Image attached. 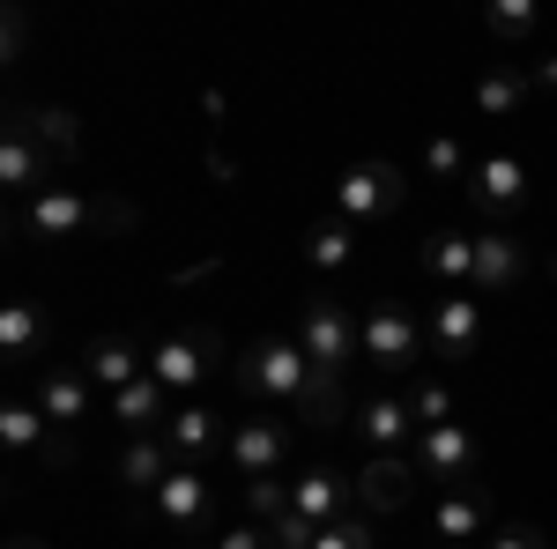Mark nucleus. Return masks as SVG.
I'll return each instance as SVG.
<instances>
[{"instance_id": "obj_1", "label": "nucleus", "mask_w": 557, "mask_h": 549, "mask_svg": "<svg viewBox=\"0 0 557 549\" xmlns=\"http://www.w3.org/2000/svg\"><path fill=\"white\" fill-rule=\"evenodd\" d=\"M298 349L312 357V379H320V423H343L349 364L364 357V341H357V320H349L343 297L312 290V297L298 304Z\"/></svg>"}, {"instance_id": "obj_2", "label": "nucleus", "mask_w": 557, "mask_h": 549, "mask_svg": "<svg viewBox=\"0 0 557 549\" xmlns=\"http://www.w3.org/2000/svg\"><path fill=\"white\" fill-rule=\"evenodd\" d=\"M238 394L260 401V409H298V416L320 423V379H312V357L298 349V335H268L238 349Z\"/></svg>"}, {"instance_id": "obj_3", "label": "nucleus", "mask_w": 557, "mask_h": 549, "mask_svg": "<svg viewBox=\"0 0 557 549\" xmlns=\"http://www.w3.org/2000/svg\"><path fill=\"white\" fill-rule=\"evenodd\" d=\"M127 223H134V209L89 194V186H67V178L15 209V230H23V238H45V246H67V238H83V230H127Z\"/></svg>"}, {"instance_id": "obj_4", "label": "nucleus", "mask_w": 557, "mask_h": 549, "mask_svg": "<svg viewBox=\"0 0 557 549\" xmlns=\"http://www.w3.org/2000/svg\"><path fill=\"white\" fill-rule=\"evenodd\" d=\"M357 341H364V364H372V372H386V379H409V372L431 357L424 320H417L401 297H380V304L357 320Z\"/></svg>"}, {"instance_id": "obj_5", "label": "nucleus", "mask_w": 557, "mask_h": 549, "mask_svg": "<svg viewBox=\"0 0 557 549\" xmlns=\"http://www.w3.org/2000/svg\"><path fill=\"white\" fill-rule=\"evenodd\" d=\"M409 201V171L401 164H380V157H364V164H349L335 178V215H343L349 230H372V223H394Z\"/></svg>"}, {"instance_id": "obj_6", "label": "nucleus", "mask_w": 557, "mask_h": 549, "mask_svg": "<svg viewBox=\"0 0 557 549\" xmlns=\"http://www.w3.org/2000/svg\"><path fill=\"white\" fill-rule=\"evenodd\" d=\"M0 453H8V467H67L75 461L67 431H52L38 401H8L0 409Z\"/></svg>"}, {"instance_id": "obj_7", "label": "nucleus", "mask_w": 557, "mask_h": 549, "mask_svg": "<svg viewBox=\"0 0 557 549\" xmlns=\"http://www.w3.org/2000/svg\"><path fill=\"white\" fill-rule=\"evenodd\" d=\"M483 297L475 290H446L431 297V320H424V341L438 364H469V357H483Z\"/></svg>"}, {"instance_id": "obj_8", "label": "nucleus", "mask_w": 557, "mask_h": 549, "mask_svg": "<svg viewBox=\"0 0 557 549\" xmlns=\"http://www.w3.org/2000/svg\"><path fill=\"white\" fill-rule=\"evenodd\" d=\"M461 194H469V209L483 215V230H506V223L528 209V164H520V157H475Z\"/></svg>"}, {"instance_id": "obj_9", "label": "nucleus", "mask_w": 557, "mask_h": 549, "mask_svg": "<svg viewBox=\"0 0 557 549\" xmlns=\"http://www.w3.org/2000/svg\"><path fill=\"white\" fill-rule=\"evenodd\" d=\"M223 461H231V475H246V483H275L283 461H290V423L283 416H238Z\"/></svg>"}, {"instance_id": "obj_10", "label": "nucleus", "mask_w": 557, "mask_h": 549, "mask_svg": "<svg viewBox=\"0 0 557 549\" xmlns=\"http://www.w3.org/2000/svg\"><path fill=\"white\" fill-rule=\"evenodd\" d=\"M149 506L164 520V535H215V483L201 467H172Z\"/></svg>"}, {"instance_id": "obj_11", "label": "nucleus", "mask_w": 557, "mask_h": 549, "mask_svg": "<svg viewBox=\"0 0 557 549\" xmlns=\"http://www.w3.org/2000/svg\"><path fill=\"white\" fill-rule=\"evenodd\" d=\"M417 467H424V483H438V490H469L475 461H483V446H475L469 423H438V431H417Z\"/></svg>"}, {"instance_id": "obj_12", "label": "nucleus", "mask_w": 557, "mask_h": 549, "mask_svg": "<svg viewBox=\"0 0 557 549\" xmlns=\"http://www.w3.org/2000/svg\"><path fill=\"white\" fill-rule=\"evenodd\" d=\"M30 401L45 409V423H52V431H83V423L97 416V386H89L83 364H45L38 386H30Z\"/></svg>"}, {"instance_id": "obj_13", "label": "nucleus", "mask_w": 557, "mask_h": 549, "mask_svg": "<svg viewBox=\"0 0 557 549\" xmlns=\"http://www.w3.org/2000/svg\"><path fill=\"white\" fill-rule=\"evenodd\" d=\"M417 490H424L417 453H364V467H357V498H364L372 512H409Z\"/></svg>"}, {"instance_id": "obj_14", "label": "nucleus", "mask_w": 557, "mask_h": 549, "mask_svg": "<svg viewBox=\"0 0 557 549\" xmlns=\"http://www.w3.org/2000/svg\"><path fill=\"white\" fill-rule=\"evenodd\" d=\"M215 372V341L209 335H164L157 349H149V379L164 386V394H201V379Z\"/></svg>"}, {"instance_id": "obj_15", "label": "nucleus", "mask_w": 557, "mask_h": 549, "mask_svg": "<svg viewBox=\"0 0 557 549\" xmlns=\"http://www.w3.org/2000/svg\"><path fill=\"white\" fill-rule=\"evenodd\" d=\"M0 186H8L15 209L38 201L45 186H60V178H52V157H45V141L30 127H15V120H8V134H0Z\"/></svg>"}, {"instance_id": "obj_16", "label": "nucleus", "mask_w": 557, "mask_h": 549, "mask_svg": "<svg viewBox=\"0 0 557 549\" xmlns=\"http://www.w3.org/2000/svg\"><path fill=\"white\" fill-rule=\"evenodd\" d=\"M349 431L364 453H409L417 446V416H409V394H372L349 409Z\"/></svg>"}, {"instance_id": "obj_17", "label": "nucleus", "mask_w": 557, "mask_h": 549, "mask_svg": "<svg viewBox=\"0 0 557 549\" xmlns=\"http://www.w3.org/2000/svg\"><path fill=\"white\" fill-rule=\"evenodd\" d=\"M283 490H290V512H298V520H312V527H335V520H349L357 475H343V467H298Z\"/></svg>"}, {"instance_id": "obj_18", "label": "nucleus", "mask_w": 557, "mask_h": 549, "mask_svg": "<svg viewBox=\"0 0 557 549\" xmlns=\"http://www.w3.org/2000/svg\"><path fill=\"white\" fill-rule=\"evenodd\" d=\"M164 446H172L178 467H209L223 446H231V431H223V416H215L209 401H178L172 423H164Z\"/></svg>"}, {"instance_id": "obj_19", "label": "nucleus", "mask_w": 557, "mask_h": 549, "mask_svg": "<svg viewBox=\"0 0 557 549\" xmlns=\"http://www.w3.org/2000/svg\"><path fill=\"white\" fill-rule=\"evenodd\" d=\"M528 283V246L520 230H475V297H506Z\"/></svg>"}, {"instance_id": "obj_20", "label": "nucleus", "mask_w": 557, "mask_h": 549, "mask_svg": "<svg viewBox=\"0 0 557 549\" xmlns=\"http://www.w3.org/2000/svg\"><path fill=\"white\" fill-rule=\"evenodd\" d=\"M104 416L120 423L127 438H164V423H172V394H164V386H157L149 372H141L134 386L104 394Z\"/></svg>"}, {"instance_id": "obj_21", "label": "nucleus", "mask_w": 557, "mask_h": 549, "mask_svg": "<svg viewBox=\"0 0 557 549\" xmlns=\"http://www.w3.org/2000/svg\"><path fill=\"white\" fill-rule=\"evenodd\" d=\"M83 372H89V386H97V394H120V386H134L141 372H149V349H141V341H127V335H97L83 349Z\"/></svg>"}, {"instance_id": "obj_22", "label": "nucleus", "mask_w": 557, "mask_h": 549, "mask_svg": "<svg viewBox=\"0 0 557 549\" xmlns=\"http://www.w3.org/2000/svg\"><path fill=\"white\" fill-rule=\"evenodd\" d=\"M45 341H52L45 304L38 297H8V304H0V357H8V364H30V357H45Z\"/></svg>"}, {"instance_id": "obj_23", "label": "nucleus", "mask_w": 557, "mask_h": 549, "mask_svg": "<svg viewBox=\"0 0 557 549\" xmlns=\"http://www.w3.org/2000/svg\"><path fill=\"white\" fill-rule=\"evenodd\" d=\"M528 97H535V75H528L520 60H491V67L475 75V120H513Z\"/></svg>"}, {"instance_id": "obj_24", "label": "nucleus", "mask_w": 557, "mask_h": 549, "mask_svg": "<svg viewBox=\"0 0 557 549\" xmlns=\"http://www.w3.org/2000/svg\"><path fill=\"white\" fill-rule=\"evenodd\" d=\"M431 535H438V549L483 542V535H491V506H483L475 490H438V498H431Z\"/></svg>"}, {"instance_id": "obj_25", "label": "nucleus", "mask_w": 557, "mask_h": 549, "mask_svg": "<svg viewBox=\"0 0 557 549\" xmlns=\"http://www.w3.org/2000/svg\"><path fill=\"white\" fill-rule=\"evenodd\" d=\"M424 275L438 290H475V230H431L424 238Z\"/></svg>"}, {"instance_id": "obj_26", "label": "nucleus", "mask_w": 557, "mask_h": 549, "mask_svg": "<svg viewBox=\"0 0 557 549\" xmlns=\"http://www.w3.org/2000/svg\"><path fill=\"white\" fill-rule=\"evenodd\" d=\"M172 446L164 438H127L120 446V461H112V475H120V490H134V498H157V483L172 475Z\"/></svg>"}, {"instance_id": "obj_27", "label": "nucleus", "mask_w": 557, "mask_h": 549, "mask_svg": "<svg viewBox=\"0 0 557 549\" xmlns=\"http://www.w3.org/2000/svg\"><path fill=\"white\" fill-rule=\"evenodd\" d=\"M349 260H357V230H349L343 215H320V223H305V267H312V275H327V283H335Z\"/></svg>"}, {"instance_id": "obj_28", "label": "nucleus", "mask_w": 557, "mask_h": 549, "mask_svg": "<svg viewBox=\"0 0 557 549\" xmlns=\"http://www.w3.org/2000/svg\"><path fill=\"white\" fill-rule=\"evenodd\" d=\"M15 127L38 134L52 164H67V157L83 149V127H75V112H67V104H23V112H15Z\"/></svg>"}, {"instance_id": "obj_29", "label": "nucleus", "mask_w": 557, "mask_h": 549, "mask_svg": "<svg viewBox=\"0 0 557 549\" xmlns=\"http://www.w3.org/2000/svg\"><path fill=\"white\" fill-rule=\"evenodd\" d=\"M483 30L498 45H528L543 30V8H535V0H491V8H483Z\"/></svg>"}, {"instance_id": "obj_30", "label": "nucleus", "mask_w": 557, "mask_h": 549, "mask_svg": "<svg viewBox=\"0 0 557 549\" xmlns=\"http://www.w3.org/2000/svg\"><path fill=\"white\" fill-rule=\"evenodd\" d=\"M475 157L461 149V134H431L424 141V178H438V186H469Z\"/></svg>"}, {"instance_id": "obj_31", "label": "nucleus", "mask_w": 557, "mask_h": 549, "mask_svg": "<svg viewBox=\"0 0 557 549\" xmlns=\"http://www.w3.org/2000/svg\"><path fill=\"white\" fill-rule=\"evenodd\" d=\"M401 394H409V416H417V431L461 423V409H454V386H446V379H417V386H401Z\"/></svg>"}, {"instance_id": "obj_32", "label": "nucleus", "mask_w": 557, "mask_h": 549, "mask_svg": "<svg viewBox=\"0 0 557 549\" xmlns=\"http://www.w3.org/2000/svg\"><path fill=\"white\" fill-rule=\"evenodd\" d=\"M312 549H380V542H372V527H364V520H335V527H320V535H312Z\"/></svg>"}, {"instance_id": "obj_33", "label": "nucleus", "mask_w": 557, "mask_h": 549, "mask_svg": "<svg viewBox=\"0 0 557 549\" xmlns=\"http://www.w3.org/2000/svg\"><path fill=\"white\" fill-rule=\"evenodd\" d=\"M209 549H275V535L260 520H231L223 535H209Z\"/></svg>"}, {"instance_id": "obj_34", "label": "nucleus", "mask_w": 557, "mask_h": 549, "mask_svg": "<svg viewBox=\"0 0 557 549\" xmlns=\"http://www.w3.org/2000/svg\"><path fill=\"white\" fill-rule=\"evenodd\" d=\"M483 549H550L543 542V527H528V520H506V527H491Z\"/></svg>"}, {"instance_id": "obj_35", "label": "nucleus", "mask_w": 557, "mask_h": 549, "mask_svg": "<svg viewBox=\"0 0 557 549\" xmlns=\"http://www.w3.org/2000/svg\"><path fill=\"white\" fill-rule=\"evenodd\" d=\"M528 75H535V89H557V52H543V60L528 67Z\"/></svg>"}, {"instance_id": "obj_36", "label": "nucleus", "mask_w": 557, "mask_h": 549, "mask_svg": "<svg viewBox=\"0 0 557 549\" xmlns=\"http://www.w3.org/2000/svg\"><path fill=\"white\" fill-rule=\"evenodd\" d=\"M8 549H45V542H8Z\"/></svg>"}, {"instance_id": "obj_37", "label": "nucleus", "mask_w": 557, "mask_h": 549, "mask_svg": "<svg viewBox=\"0 0 557 549\" xmlns=\"http://www.w3.org/2000/svg\"><path fill=\"white\" fill-rule=\"evenodd\" d=\"M454 549H483V542H454Z\"/></svg>"}]
</instances>
